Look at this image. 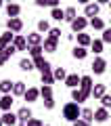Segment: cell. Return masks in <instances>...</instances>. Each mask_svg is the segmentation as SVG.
Listing matches in <instances>:
<instances>
[{
    "mask_svg": "<svg viewBox=\"0 0 111 126\" xmlns=\"http://www.w3.org/2000/svg\"><path fill=\"white\" fill-rule=\"evenodd\" d=\"M63 118H65L67 122H78L82 118V107L78 103H73V101H69V103H65L63 105Z\"/></svg>",
    "mask_w": 111,
    "mask_h": 126,
    "instance_id": "obj_1",
    "label": "cell"
},
{
    "mask_svg": "<svg viewBox=\"0 0 111 126\" xmlns=\"http://www.w3.org/2000/svg\"><path fill=\"white\" fill-rule=\"evenodd\" d=\"M92 86H94L92 84V78H90V76H82L80 86H78V90H80V103H84L90 94H92Z\"/></svg>",
    "mask_w": 111,
    "mask_h": 126,
    "instance_id": "obj_2",
    "label": "cell"
},
{
    "mask_svg": "<svg viewBox=\"0 0 111 126\" xmlns=\"http://www.w3.org/2000/svg\"><path fill=\"white\" fill-rule=\"evenodd\" d=\"M31 61H34V67L38 69L40 74L53 72V65H50V61H48V59H44V55H42V57H36V59H31Z\"/></svg>",
    "mask_w": 111,
    "mask_h": 126,
    "instance_id": "obj_3",
    "label": "cell"
},
{
    "mask_svg": "<svg viewBox=\"0 0 111 126\" xmlns=\"http://www.w3.org/2000/svg\"><path fill=\"white\" fill-rule=\"evenodd\" d=\"M98 11H101L98 2H86V4H84V17L90 21V19L98 17Z\"/></svg>",
    "mask_w": 111,
    "mask_h": 126,
    "instance_id": "obj_4",
    "label": "cell"
},
{
    "mask_svg": "<svg viewBox=\"0 0 111 126\" xmlns=\"http://www.w3.org/2000/svg\"><path fill=\"white\" fill-rule=\"evenodd\" d=\"M90 69H92V74H97V76H103L105 69H107V61L103 57H97L92 61V65H90Z\"/></svg>",
    "mask_w": 111,
    "mask_h": 126,
    "instance_id": "obj_5",
    "label": "cell"
},
{
    "mask_svg": "<svg viewBox=\"0 0 111 126\" xmlns=\"http://www.w3.org/2000/svg\"><path fill=\"white\" fill-rule=\"evenodd\" d=\"M6 30L13 32L15 36H17L19 32L23 30V19H19V17H17V19H6Z\"/></svg>",
    "mask_w": 111,
    "mask_h": 126,
    "instance_id": "obj_6",
    "label": "cell"
},
{
    "mask_svg": "<svg viewBox=\"0 0 111 126\" xmlns=\"http://www.w3.org/2000/svg\"><path fill=\"white\" fill-rule=\"evenodd\" d=\"M13 46L17 48V53H23V50H29V44H27L25 36H21V34H17V36L13 38Z\"/></svg>",
    "mask_w": 111,
    "mask_h": 126,
    "instance_id": "obj_7",
    "label": "cell"
},
{
    "mask_svg": "<svg viewBox=\"0 0 111 126\" xmlns=\"http://www.w3.org/2000/svg\"><path fill=\"white\" fill-rule=\"evenodd\" d=\"M42 48H44V53H57V48H59V40H55V38L46 36L44 42H42Z\"/></svg>",
    "mask_w": 111,
    "mask_h": 126,
    "instance_id": "obj_8",
    "label": "cell"
},
{
    "mask_svg": "<svg viewBox=\"0 0 111 126\" xmlns=\"http://www.w3.org/2000/svg\"><path fill=\"white\" fill-rule=\"evenodd\" d=\"M19 15H21V4H17V2H9V4H6V17H9V19H17Z\"/></svg>",
    "mask_w": 111,
    "mask_h": 126,
    "instance_id": "obj_9",
    "label": "cell"
},
{
    "mask_svg": "<svg viewBox=\"0 0 111 126\" xmlns=\"http://www.w3.org/2000/svg\"><path fill=\"white\" fill-rule=\"evenodd\" d=\"M13 38H15V34L13 32H2V34H0V50H4L6 46H11L13 44Z\"/></svg>",
    "mask_w": 111,
    "mask_h": 126,
    "instance_id": "obj_10",
    "label": "cell"
},
{
    "mask_svg": "<svg viewBox=\"0 0 111 126\" xmlns=\"http://www.w3.org/2000/svg\"><path fill=\"white\" fill-rule=\"evenodd\" d=\"M27 44L29 46H42V42H44V38H42V34H38V32H31V34H27L25 36Z\"/></svg>",
    "mask_w": 111,
    "mask_h": 126,
    "instance_id": "obj_11",
    "label": "cell"
},
{
    "mask_svg": "<svg viewBox=\"0 0 111 126\" xmlns=\"http://www.w3.org/2000/svg\"><path fill=\"white\" fill-rule=\"evenodd\" d=\"M86 25H88V19L86 17H78L76 21L71 23V30H73V34H82V32L86 30Z\"/></svg>",
    "mask_w": 111,
    "mask_h": 126,
    "instance_id": "obj_12",
    "label": "cell"
},
{
    "mask_svg": "<svg viewBox=\"0 0 111 126\" xmlns=\"http://www.w3.org/2000/svg\"><path fill=\"white\" fill-rule=\"evenodd\" d=\"M109 118H111L109 109H105V107H98V109H94V122H98V124H103V122H107Z\"/></svg>",
    "mask_w": 111,
    "mask_h": 126,
    "instance_id": "obj_13",
    "label": "cell"
},
{
    "mask_svg": "<svg viewBox=\"0 0 111 126\" xmlns=\"http://www.w3.org/2000/svg\"><path fill=\"white\" fill-rule=\"evenodd\" d=\"M13 103H15L13 94H2V97H0V109H2V111H11Z\"/></svg>",
    "mask_w": 111,
    "mask_h": 126,
    "instance_id": "obj_14",
    "label": "cell"
},
{
    "mask_svg": "<svg viewBox=\"0 0 111 126\" xmlns=\"http://www.w3.org/2000/svg\"><path fill=\"white\" fill-rule=\"evenodd\" d=\"M105 94H107V86L105 84H94L92 86V94H90V97H92L94 101H101Z\"/></svg>",
    "mask_w": 111,
    "mask_h": 126,
    "instance_id": "obj_15",
    "label": "cell"
},
{
    "mask_svg": "<svg viewBox=\"0 0 111 126\" xmlns=\"http://www.w3.org/2000/svg\"><path fill=\"white\" fill-rule=\"evenodd\" d=\"M38 97H40V88H36V86H29V88L25 90V94H23V99H25L27 103L38 101Z\"/></svg>",
    "mask_w": 111,
    "mask_h": 126,
    "instance_id": "obj_16",
    "label": "cell"
},
{
    "mask_svg": "<svg viewBox=\"0 0 111 126\" xmlns=\"http://www.w3.org/2000/svg\"><path fill=\"white\" fill-rule=\"evenodd\" d=\"M76 40H78V46H82V48H90V44H92V36L90 34H78L76 36Z\"/></svg>",
    "mask_w": 111,
    "mask_h": 126,
    "instance_id": "obj_17",
    "label": "cell"
},
{
    "mask_svg": "<svg viewBox=\"0 0 111 126\" xmlns=\"http://www.w3.org/2000/svg\"><path fill=\"white\" fill-rule=\"evenodd\" d=\"M80 80H82V76H78V74H67L65 86H69V88L73 90V88H78V86H80Z\"/></svg>",
    "mask_w": 111,
    "mask_h": 126,
    "instance_id": "obj_18",
    "label": "cell"
},
{
    "mask_svg": "<svg viewBox=\"0 0 111 126\" xmlns=\"http://www.w3.org/2000/svg\"><path fill=\"white\" fill-rule=\"evenodd\" d=\"M2 122H4V126H15V124H19V118L13 111H4L2 113Z\"/></svg>",
    "mask_w": 111,
    "mask_h": 126,
    "instance_id": "obj_19",
    "label": "cell"
},
{
    "mask_svg": "<svg viewBox=\"0 0 111 126\" xmlns=\"http://www.w3.org/2000/svg\"><path fill=\"white\" fill-rule=\"evenodd\" d=\"M71 57L78 59V61H84L86 57H88V48H82V46H73V50H71Z\"/></svg>",
    "mask_w": 111,
    "mask_h": 126,
    "instance_id": "obj_20",
    "label": "cell"
},
{
    "mask_svg": "<svg viewBox=\"0 0 111 126\" xmlns=\"http://www.w3.org/2000/svg\"><path fill=\"white\" fill-rule=\"evenodd\" d=\"M17 118H19V122H29V120H31V109L27 107V105L19 107V111H17Z\"/></svg>",
    "mask_w": 111,
    "mask_h": 126,
    "instance_id": "obj_21",
    "label": "cell"
},
{
    "mask_svg": "<svg viewBox=\"0 0 111 126\" xmlns=\"http://www.w3.org/2000/svg\"><path fill=\"white\" fill-rule=\"evenodd\" d=\"M25 90H27L25 82L17 80V82H15V84H13V97H23V94H25Z\"/></svg>",
    "mask_w": 111,
    "mask_h": 126,
    "instance_id": "obj_22",
    "label": "cell"
},
{
    "mask_svg": "<svg viewBox=\"0 0 111 126\" xmlns=\"http://www.w3.org/2000/svg\"><path fill=\"white\" fill-rule=\"evenodd\" d=\"M13 84L11 80H0V94H13Z\"/></svg>",
    "mask_w": 111,
    "mask_h": 126,
    "instance_id": "obj_23",
    "label": "cell"
},
{
    "mask_svg": "<svg viewBox=\"0 0 111 126\" xmlns=\"http://www.w3.org/2000/svg\"><path fill=\"white\" fill-rule=\"evenodd\" d=\"M76 19H78V11H76V6H67V9H65V21L71 25Z\"/></svg>",
    "mask_w": 111,
    "mask_h": 126,
    "instance_id": "obj_24",
    "label": "cell"
},
{
    "mask_svg": "<svg viewBox=\"0 0 111 126\" xmlns=\"http://www.w3.org/2000/svg\"><path fill=\"white\" fill-rule=\"evenodd\" d=\"M19 69H21V72H31V69H36L34 67V61L27 59V57H23L21 61H19Z\"/></svg>",
    "mask_w": 111,
    "mask_h": 126,
    "instance_id": "obj_25",
    "label": "cell"
},
{
    "mask_svg": "<svg viewBox=\"0 0 111 126\" xmlns=\"http://www.w3.org/2000/svg\"><path fill=\"white\" fill-rule=\"evenodd\" d=\"M88 25L90 27H92V30H98V32H103V30H105V21H103V19L101 17H94V19H90V21H88Z\"/></svg>",
    "mask_w": 111,
    "mask_h": 126,
    "instance_id": "obj_26",
    "label": "cell"
},
{
    "mask_svg": "<svg viewBox=\"0 0 111 126\" xmlns=\"http://www.w3.org/2000/svg\"><path fill=\"white\" fill-rule=\"evenodd\" d=\"M80 120H84V122H88V124H92V120H94V111L90 107H82V118Z\"/></svg>",
    "mask_w": 111,
    "mask_h": 126,
    "instance_id": "obj_27",
    "label": "cell"
},
{
    "mask_svg": "<svg viewBox=\"0 0 111 126\" xmlns=\"http://www.w3.org/2000/svg\"><path fill=\"white\" fill-rule=\"evenodd\" d=\"M103 48H105V42H103V40H94V38H92V44H90V50H92L94 55H101V53H103Z\"/></svg>",
    "mask_w": 111,
    "mask_h": 126,
    "instance_id": "obj_28",
    "label": "cell"
},
{
    "mask_svg": "<svg viewBox=\"0 0 111 126\" xmlns=\"http://www.w3.org/2000/svg\"><path fill=\"white\" fill-rule=\"evenodd\" d=\"M40 80H42V86H53V84H55V76H53V72L40 74Z\"/></svg>",
    "mask_w": 111,
    "mask_h": 126,
    "instance_id": "obj_29",
    "label": "cell"
},
{
    "mask_svg": "<svg viewBox=\"0 0 111 126\" xmlns=\"http://www.w3.org/2000/svg\"><path fill=\"white\" fill-rule=\"evenodd\" d=\"M50 17L55 21H65V9H53L50 11Z\"/></svg>",
    "mask_w": 111,
    "mask_h": 126,
    "instance_id": "obj_30",
    "label": "cell"
},
{
    "mask_svg": "<svg viewBox=\"0 0 111 126\" xmlns=\"http://www.w3.org/2000/svg\"><path fill=\"white\" fill-rule=\"evenodd\" d=\"M53 76H55V80H61V82H65L67 72H65L63 67H55V69H53Z\"/></svg>",
    "mask_w": 111,
    "mask_h": 126,
    "instance_id": "obj_31",
    "label": "cell"
},
{
    "mask_svg": "<svg viewBox=\"0 0 111 126\" xmlns=\"http://www.w3.org/2000/svg\"><path fill=\"white\" fill-rule=\"evenodd\" d=\"M46 32H50V23L46 19H40L38 21V34H46Z\"/></svg>",
    "mask_w": 111,
    "mask_h": 126,
    "instance_id": "obj_32",
    "label": "cell"
},
{
    "mask_svg": "<svg viewBox=\"0 0 111 126\" xmlns=\"http://www.w3.org/2000/svg\"><path fill=\"white\" fill-rule=\"evenodd\" d=\"M27 53H29L31 59H36V57H42L44 48H42V46H29V50H27Z\"/></svg>",
    "mask_w": 111,
    "mask_h": 126,
    "instance_id": "obj_33",
    "label": "cell"
},
{
    "mask_svg": "<svg viewBox=\"0 0 111 126\" xmlns=\"http://www.w3.org/2000/svg\"><path fill=\"white\" fill-rule=\"evenodd\" d=\"M40 97L42 99H50V97H53V86H42L40 88Z\"/></svg>",
    "mask_w": 111,
    "mask_h": 126,
    "instance_id": "obj_34",
    "label": "cell"
},
{
    "mask_svg": "<svg viewBox=\"0 0 111 126\" xmlns=\"http://www.w3.org/2000/svg\"><path fill=\"white\" fill-rule=\"evenodd\" d=\"M105 44H111V27H105L103 30V38H101Z\"/></svg>",
    "mask_w": 111,
    "mask_h": 126,
    "instance_id": "obj_35",
    "label": "cell"
},
{
    "mask_svg": "<svg viewBox=\"0 0 111 126\" xmlns=\"http://www.w3.org/2000/svg\"><path fill=\"white\" fill-rule=\"evenodd\" d=\"M101 107H105V109H111V94L107 93L105 97L101 99Z\"/></svg>",
    "mask_w": 111,
    "mask_h": 126,
    "instance_id": "obj_36",
    "label": "cell"
},
{
    "mask_svg": "<svg viewBox=\"0 0 111 126\" xmlns=\"http://www.w3.org/2000/svg\"><path fill=\"white\" fill-rule=\"evenodd\" d=\"M48 36H50V38H55V40H59V38H61V27H50Z\"/></svg>",
    "mask_w": 111,
    "mask_h": 126,
    "instance_id": "obj_37",
    "label": "cell"
},
{
    "mask_svg": "<svg viewBox=\"0 0 111 126\" xmlns=\"http://www.w3.org/2000/svg\"><path fill=\"white\" fill-rule=\"evenodd\" d=\"M9 59H11V55L6 53V50H0V65H4V63L9 61Z\"/></svg>",
    "mask_w": 111,
    "mask_h": 126,
    "instance_id": "obj_38",
    "label": "cell"
},
{
    "mask_svg": "<svg viewBox=\"0 0 111 126\" xmlns=\"http://www.w3.org/2000/svg\"><path fill=\"white\" fill-rule=\"evenodd\" d=\"M44 107H46V109H53V107H55V97H50V99H44Z\"/></svg>",
    "mask_w": 111,
    "mask_h": 126,
    "instance_id": "obj_39",
    "label": "cell"
},
{
    "mask_svg": "<svg viewBox=\"0 0 111 126\" xmlns=\"http://www.w3.org/2000/svg\"><path fill=\"white\" fill-rule=\"evenodd\" d=\"M27 126H44V124H42V120H38V118H31V120L27 122Z\"/></svg>",
    "mask_w": 111,
    "mask_h": 126,
    "instance_id": "obj_40",
    "label": "cell"
},
{
    "mask_svg": "<svg viewBox=\"0 0 111 126\" xmlns=\"http://www.w3.org/2000/svg\"><path fill=\"white\" fill-rule=\"evenodd\" d=\"M4 50H6V53H9V55H11V57H13V55H15V53H17V48H15V46H13V44H11V46H6V48H4Z\"/></svg>",
    "mask_w": 111,
    "mask_h": 126,
    "instance_id": "obj_41",
    "label": "cell"
},
{
    "mask_svg": "<svg viewBox=\"0 0 111 126\" xmlns=\"http://www.w3.org/2000/svg\"><path fill=\"white\" fill-rule=\"evenodd\" d=\"M73 126H92V124H88V122H84V120H78V122H73Z\"/></svg>",
    "mask_w": 111,
    "mask_h": 126,
    "instance_id": "obj_42",
    "label": "cell"
},
{
    "mask_svg": "<svg viewBox=\"0 0 111 126\" xmlns=\"http://www.w3.org/2000/svg\"><path fill=\"white\" fill-rule=\"evenodd\" d=\"M46 4H48V0H36V6H40V9L46 6Z\"/></svg>",
    "mask_w": 111,
    "mask_h": 126,
    "instance_id": "obj_43",
    "label": "cell"
},
{
    "mask_svg": "<svg viewBox=\"0 0 111 126\" xmlns=\"http://www.w3.org/2000/svg\"><path fill=\"white\" fill-rule=\"evenodd\" d=\"M19 126H27V122H19Z\"/></svg>",
    "mask_w": 111,
    "mask_h": 126,
    "instance_id": "obj_44",
    "label": "cell"
},
{
    "mask_svg": "<svg viewBox=\"0 0 111 126\" xmlns=\"http://www.w3.org/2000/svg\"><path fill=\"white\" fill-rule=\"evenodd\" d=\"M0 126H4V122H2V116H0Z\"/></svg>",
    "mask_w": 111,
    "mask_h": 126,
    "instance_id": "obj_45",
    "label": "cell"
},
{
    "mask_svg": "<svg viewBox=\"0 0 111 126\" xmlns=\"http://www.w3.org/2000/svg\"><path fill=\"white\" fill-rule=\"evenodd\" d=\"M109 27H111V17H109Z\"/></svg>",
    "mask_w": 111,
    "mask_h": 126,
    "instance_id": "obj_46",
    "label": "cell"
},
{
    "mask_svg": "<svg viewBox=\"0 0 111 126\" xmlns=\"http://www.w3.org/2000/svg\"><path fill=\"white\" fill-rule=\"evenodd\" d=\"M109 9H111V2H109Z\"/></svg>",
    "mask_w": 111,
    "mask_h": 126,
    "instance_id": "obj_47",
    "label": "cell"
},
{
    "mask_svg": "<svg viewBox=\"0 0 111 126\" xmlns=\"http://www.w3.org/2000/svg\"><path fill=\"white\" fill-rule=\"evenodd\" d=\"M0 6H2V2H0Z\"/></svg>",
    "mask_w": 111,
    "mask_h": 126,
    "instance_id": "obj_48",
    "label": "cell"
},
{
    "mask_svg": "<svg viewBox=\"0 0 111 126\" xmlns=\"http://www.w3.org/2000/svg\"><path fill=\"white\" fill-rule=\"evenodd\" d=\"M44 126H48V124H44Z\"/></svg>",
    "mask_w": 111,
    "mask_h": 126,
    "instance_id": "obj_49",
    "label": "cell"
},
{
    "mask_svg": "<svg viewBox=\"0 0 111 126\" xmlns=\"http://www.w3.org/2000/svg\"><path fill=\"white\" fill-rule=\"evenodd\" d=\"M0 97H2V94H0Z\"/></svg>",
    "mask_w": 111,
    "mask_h": 126,
    "instance_id": "obj_50",
    "label": "cell"
},
{
    "mask_svg": "<svg viewBox=\"0 0 111 126\" xmlns=\"http://www.w3.org/2000/svg\"><path fill=\"white\" fill-rule=\"evenodd\" d=\"M0 34H2V32H0Z\"/></svg>",
    "mask_w": 111,
    "mask_h": 126,
    "instance_id": "obj_51",
    "label": "cell"
}]
</instances>
